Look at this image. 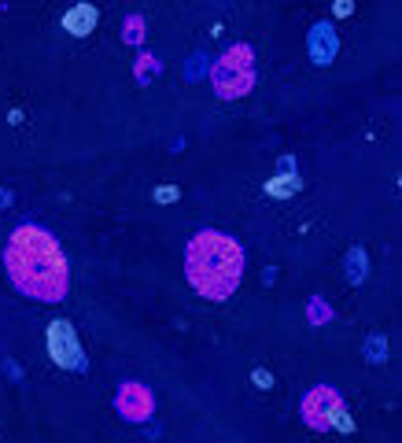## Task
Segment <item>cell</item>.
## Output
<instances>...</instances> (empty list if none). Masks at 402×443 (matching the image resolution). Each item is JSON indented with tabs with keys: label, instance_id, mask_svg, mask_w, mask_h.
<instances>
[{
	"label": "cell",
	"instance_id": "3",
	"mask_svg": "<svg viewBox=\"0 0 402 443\" xmlns=\"http://www.w3.org/2000/svg\"><path fill=\"white\" fill-rule=\"evenodd\" d=\"M48 355L56 358L63 370H77V373L85 370V355H82V347H77V336L67 321L48 325Z\"/></svg>",
	"mask_w": 402,
	"mask_h": 443
},
{
	"label": "cell",
	"instance_id": "6",
	"mask_svg": "<svg viewBox=\"0 0 402 443\" xmlns=\"http://www.w3.org/2000/svg\"><path fill=\"white\" fill-rule=\"evenodd\" d=\"M63 26H67L70 34H77V37L93 34V26H96V8H93V4H74L67 15H63Z\"/></svg>",
	"mask_w": 402,
	"mask_h": 443
},
{
	"label": "cell",
	"instance_id": "2",
	"mask_svg": "<svg viewBox=\"0 0 402 443\" xmlns=\"http://www.w3.org/2000/svg\"><path fill=\"white\" fill-rule=\"evenodd\" d=\"M188 284L207 299H225L237 289L240 273H244V252L237 240L222 237V233H200L188 244L185 259Z\"/></svg>",
	"mask_w": 402,
	"mask_h": 443
},
{
	"label": "cell",
	"instance_id": "7",
	"mask_svg": "<svg viewBox=\"0 0 402 443\" xmlns=\"http://www.w3.org/2000/svg\"><path fill=\"white\" fill-rule=\"evenodd\" d=\"M155 200H159V203H163V200L170 203V200H177V189H174V185H166V189H155Z\"/></svg>",
	"mask_w": 402,
	"mask_h": 443
},
{
	"label": "cell",
	"instance_id": "5",
	"mask_svg": "<svg viewBox=\"0 0 402 443\" xmlns=\"http://www.w3.org/2000/svg\"><path fill=\"white\" fill-rule=\"evenodd\" d=\"M119 410H122V418H129V421H148L151 418V395H148V388L126 384L122 392H119Z\"/></svg>",
	"mask_w": 402,
	"mask_h": 443
},
{
	"label": "cell",
	"instance_id": "4",
	"mask_svg": "<svg viewBox=\"0 0 402 443\" xmlns=\"http://www.w3.org/2000/svg\"><path fill=\"white\" fill-rule=\"evenodd\" d=\"M343 410V402L336 399V392H329V388H318L314 395H306L303 402V418L310 428H332V418Z\"/></svg>",
	"mask_w": 402,
	"mask_h": 443
},
{
	"label": "cell",
	"instance_id": "1",
	"mask_svg": "<svg viewBox=\"0 0 402 443\" xmlns=\"http://www.w3.org/2000/svg\"><path fill=\"white\" fill-rule=\"evenodd\" d=\"M8 273L19 292L34 299H63L67 296V263H63L59 244L48 233L22 226L8 240Z\"/></svg>",
	"mask_w": 402,
	"mask_h": 443
},
{
	"label": "cell",
	"instance_id": "8",
	"mask_svg": "<svg viewBox=\"0 0 402 443\" xmlns=\"http://www.w3.org/2000/svg\"><path fill=\"white\" fill-rule=\"evenodd\" d=\"M351 8H355V0H336V4H332V11H336V15H351Z\"/></svg>",
	"mask_w": 402,
	"mask_h": 443
}]
</instances>
